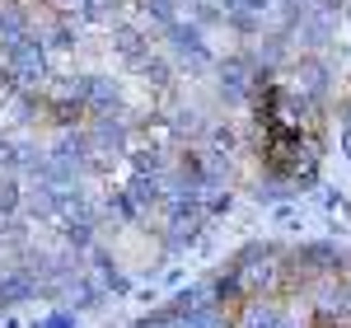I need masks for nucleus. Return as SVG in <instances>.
Segmentation results:
<instances>
[{
  "label": "nucleus",
  "mask_w": 351,
  "mask_h": 328,
  "mask_svg": "<svg viewBox=\"0 0 351 328\" xmlns=\"http://www.w3.org/2000/svg\"><path fill=\"white\" fill-rule=\"evenodd\" d=\"M173 328H234V305L206 301L192 309H173Z\"/></svg>",
  "instance_id": "f03ea898"
},
{
  "label": "nucleus",
  "mask_w": 351,
  "mask_h": 328,
  "mask_svg": "<svg viewBox=\"0 0 351 328\" xmlns=\"http://www.w3.org/2000/svg\"><path fill=\"white\" fill-rule=\"evenodd\" d=\"M286 314V296H248L234 305V328H276Z\"/></svg>",
  "instance_id": "f257e3e1"
},
{
  "label": "nucleus",
  "mask_w": 351,
  "mask_h": 328,
  "mask_svg": "<svg viewBox=\"0 0 351 328\" xmlns=\"http://www.w3.org/2000/svg\"><path fill=\"white\" fill-rule=\"evenodd\" d=\"M38 328H75V309H71V305H56V309Z\"/></svg>",
  "instance_id": "20e7f679"
},
{
  "label": "nucleus",
  "mask_w": 351,
  "mask_h": 328,
  "mask_svg": "<svg viewBox=\"0 0 351 328\" xmlns=\"http://www.w3.org/2000/svg\"><path fill=\"white\" fill-rule=\"evenodd\" d=\"M276 328H314L309 305L300 301V296H286V314H281V324H276Z\"/></svg>",
  "instance_id": "7ed1b4c3"
}]
</instances>
